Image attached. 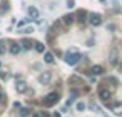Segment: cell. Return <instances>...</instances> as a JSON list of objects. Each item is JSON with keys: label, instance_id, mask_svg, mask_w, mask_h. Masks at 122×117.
Returning <instances> with one entry per match:
<instances>
[{"label": "cell", "instance_id": "cell-8", "mask_svg": "<svg viewBox=\"0 0 122 117\" xmlns=\"http://www.w3.org/2000/svg\"><path fill=\"white\" fill-rule=\"evenodd\" d=\"M90 74H94V75H102V74H104V67H102V65H92V67H90Z\"/></svg>", "mask_w": 122, "mask_h": 117}, {"label": "cell", "instance_id": "cell-6", "mask_svg": "<svg viewBox=\"0 0 122 117\" xmlns=\"http://www.w3.org/2000/svg\"><path fill=\"white\" fill-rule=\"evenodd\" d=\"M50 79H52V74L45 70V72H42V74H40L39 82H40V84H49V82H50Z\"/></svg>", "mask_w": 122, "mask_h": 117}, {"label": "cell", "instance_id": "cell-2", "mask_svg": "<svg viewBox=\"0 0 122 117\" xmlns=\"http://www.w3.org/2000/svg\"><path fill=\"white\" fill-rule=\"evenodd\" d=\"M59 102V94L57 92H50L45 99H44V105L45 107H52V105H55Z\"/></svg>", "mask_w": 122, "mask_h": 117}, {"label": "cell", "instance_id": "cell-19", "mask_svg": "<svg viewBox=\"0 0 122 117\" xmlns=\"http://www.w3.org/2000/svg\"><path fill=\"white\" fill-rule=\"evenodd\" d=\"M75 107H77V110H79V112H82V110L85 109V104H84V102H79V104H77Z\"/></svg>", "mask_w": 122, "mask_h": 117}, {"label": "cell", "instance_id": "cell-11", "mask_svg": "<svg viewBox=\"0 0 122 117\" xmlns=\"http://www.w3.org/2000/svg\"><path fill=\"white\" fill-rule=\"evenodd\" d=\"M22 47H24V50H30L32 47H34V42L30 40V39H24L22 40V44H20Z\"/></svg>", "mask_w": 122, "mask_h": 117}, {"label": "cell", "instance_id": "cell-10", "mask_svg": "<svg viewBox=\"0 0 122 117\" xmlns=\"http://www.w3.org/2000/svg\"><path fill=\"white\" fill-rule=\"evenodd\" d=\"M87 17H89V14H87L85 10H79V12H77V15H75V19H77L79 22H85V20H87Z\"/></svg>", "mask_w": 122, "mask_h": 117}, {"label": "cell", "instance_id": "cell-17", "mask_svg": "<svg viewBox=\"0 0 122 117\" xmlns=\"http://www.w3.org/2000/svg\"><path fill=\"white\" fill-rule=\"evenodd\" d=\"M19 114H20V117H29V115H30V109H29V107H22Z\"/></svg>", "mask_w": 122, "mask_h": 117}, {"label": "cell", "instance_id": "cell-7", "mask_svg": "<svg viewBox=\"0 0 122 117\" xmlns=\"http://www.w3.org/2000/svg\"><path fill=\"white\" fill-rule=\"evenodd\" d=\"M74 20H75V17H74L72 14H67V15L62 17V24H64V25H72Z\"/></svg>", "mask_w": 122, "mask_h": 117}, {"label": "cell", "instance_id": "cell-25", "mask_svg": "<svg viewBox=\"0 0 122 117\" xmlns=\"http://www.w3.org/2000/svg\"><path fill=\"white\" fill-rule=\"evenodd\" d=\"M54 117H60V114L59 112H54Z\"/></svg>", "mask_w": 122, "mask_h": 117}, {"label": "cell", "instance_id": "cell-13", "mask_svg": "<svg viewBox=\"0 0 122 117\" xmlns=\"http://www.w3.org/2000/svg\"><path fill=\"white\" fill-rule=\"evenodd\" d=\"M110 107L115 110V114H122V102H114Z\"/></svg>", "mask_w": 122, "mask_h": 117}, {"label": "cell", "instance_id": "cell-21", "mask_svg": "<svg viewBox=\"0 0 122 117\" xmlns=\"http://www.w3.org/2000/svg\"><path fill=\"white\" fill-rule=\"evenodd\" d=\"M74 5H75V2H74V0H67V7H69V9H72Z\"/></svg>", "mask_w": 122, "mask_h": 117}, {"label": "cell", "instance_id": "cell-23", "mask_svg": "<svg viewBox=\"0 0 122 117\" xmlns=\"http://www.w3.org/2000/svg\"><path fill=\"white\" fill-rule=\"evenodd\" d=\"M25 24H27V20H22V22H19V27H24Z\"/></svg>", "mask_w": 122, "mask_h": 117}, {"label": "cell", "instance_id": "cell-24", "mask_svg": "<svg viewBox=\"0 0 122 117\" xmlns=\"http://www.w3.org/2000/svg\"><path fill=\"white\" fill-rule=\"evenodd\" d=\"M32 117H42V114H40V112H35V114H34Z\"/></svg>", "mask_w": 122, "mask_h": 117}, {"label": "cell", "instance_id": "cell-18", "mask_svg": "<svg viewBox=\"0 0 122 117\" xmlns=\"http://www.w3.org/2000/svg\"><path fill=\"white\" fill-rule=\"evenodd\" d=\"M7 52V44L5 42H0V55H4Z\"/></svg>", "mask_w": 122, "mask_h": 117}, {"label": "cell", "instance_id": "cell-9", "mask_svg": "<svg viewBox=\"0 0 122 117\" xmlns=\"http://www.w3.org/2000/svg\"><path fill=\"white\" fill-rule=\"evenodd\" d=\"M29 15H30V19H34V20H37L39 17H40V12L35 9V7H29Z\"/></svg>", "mask_w": 122, "mask_h": 117}, {"label": "cell", "instance_id": "cell-20", "mask_svg": "<svg viewBox=\"0 0 122 117\" xmlns=\"http://www.w3.org/2000/svg\"><path fill=\"white\" fill-rule=\"evenodd\" d=\"M7 99V95H5V92H4V89H0V102H4Z\"/></svg>", "mask_w": 122, "mask_h": 117}, {"label": "cell", "instance_id": "cell-15", "mask_svg": "<svg viewBox=\"0 0 122 117\" xmlns=\"http://www.w3.org/2000/svg\"><path fill=\"white\" fill-rule=\"evenodd\" d=\"M9 10V2L7 0H2V5H0V14H5Z\"/></svg>", "mask_w": 122, "mask_h": 117}, {"label": "cell", "instance_id": "cell-3", "mask_svg": "<svg viewBox=\"0 0 122 117\" xmlns=\"http://www.w3.org/2000/svg\"><path fill=\"white\" fill-rule=\"evenodd\" d=\"M89 22H90V25H94V27L100 25V24H102V17H100V14H95V12L89 14Z\"/></svg>", "mask_w": 122, "mask_h": 117}, {"label": "cell", "instance_id": "cell-26", "mask_svg": "<svg viewBox=\"0 0 122 117\" xmlns=\"http://www.w3.org/2000/svg\"><path fill=\"white\" fill-rule=\"evenodd\" d=\"M0 65H2V62H0Z\"/></svg>", "mask_w": 122, "mask_h": 117}, {"label": "cell", "instance_id": "cell-12", "mask_svg": "<svg viewBox=\"0 0 122 117\" xmlns=\"http://www.w3.org/2000/svg\"><path fill=\"white\" fill-rule=\"evenodd\" d=\"M34 49H35L37 52H40V54L45 52V45H44L42 42H35V44H34Z\"/></svg>", "mask_w": 122, "mask_h": 117}, {"label": "cell", "instance_id": "cell-16", "mask_svg": "<svg viewBox=\"0 0 122 117\" xmlns=\"http://www.w3.org/2000/svg\"><path fill=\"white\" fill-rule=\"evenodd\" d=\"M25 90H27V84H25V82H19V84H17V92L22 94V92H25Z\"/></svg>", "mask_w": 122, "mask_h": 117}, {"label": "cell", "instance_id": "cell-4", "mask_svg": "<svg viewBox=\"0 0 122 117\" xmlns=\"http://www.w3.org/2000/svg\"><path fill=\"white\" fill-rule=\"evenodd\" d=\"M110 97H112L110 90H107V89H100V90H99V99H100V100L109 102V100H110Z\"/></svg>", "mask_w": 122, "mask_h": 117}, {"label": "cell", "instance_id": "cell-22", "mask_svg": "<svg viewBox=\"0 0 122 117\" xmlns=\"http://www.w3.org/2000/svg\"><path fill=\"white\" fill-rule=\"evenodd\" d=\"M32 32H34V29H32V27H27V29L24 30V34H32Z\"/></svg>", "mask_w": 122, "mask_h": 117}, {"label": "cell", "instance_id": "cell-1", "mask_svg": "<svg viewBox=\"0 0 122 117\" xmlns=\"http://www.w3.org/2000/svg\"><path fill=\"white\" fill-rule=\"evenodd\" d=\"M79 60H80V54H79V52L72 50V52H67V54H65V62H67L69 65H75Z\"/></svg>", "mask_w": 122, "mask_h": 117}, {"label": "cell", "instance_id": "cell-14", "mask_svg": "<svg viewBox=\"0 0 122 117\" xmlns=\"http://www.w3.org/2000/svg\"><path fill=\"white\" fill-rule=\"evenodd\" d=\"M44 60H45L47 64H54V62H55V59H54V55H52L50 52H47V54L44 55Z\"/></svg>", "mask_w": 122, "mask_h": 117}, {"label": "cell", "instance_id": "cell-5", "mask_svg": "<svg viewBox=\"0 0 122 117\" xmlns=\"http://www.w3.org/2000/svg\"><path fill=\"white\" fill-rule=\"evenodd\" d=\"M9 50H10V54L17 55V54H20V50H22V45L12 40V42H10V47H9Z\"/></svg>", "mask_w": 122, "mask_h": 117}]
</instances>
